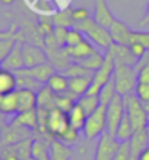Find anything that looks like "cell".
<instances>
[{
  "mask_svg": "<svg viewBox=\"0 0 149 160\" xmlns=\"http://www.w3.org/2000/svg\"><path fill=\"white\" fill-rule=\"evenodd\" d=\"M69 126H70V123H69L68 112L62 110L58 107L48 110L47 118H45V134L51 140H58L68 131Z\"/></svg>",
  "mask_w": 149,
  "mask_h": 160,
  "instance_id": "cell-4",
  "label": "cell"
},
{
  "mask_svg": "<svg viewBox=\"0 0 149 160\" xmlns=\"http://www.w3.org/2000/svg\"><path fill=\"white\" fill-rule=\"evenodd\" d=\"M16 77H18V88H28V90H34V91L38 92L44 85V84L35 81L34 78L26 77V75H18L16 73Z\"/></svg>",
  "mask_w": 149,
  "mask_h": 160,
  "instance_id": "cell-34",
  "label": "cell"
},
{
  "mask_svg": "<svg viewBox=\"0 0 149 160\" xmlns=\"http://www.w3.org/2000/svg\"><path fill=\"white\" fill-rule=\"evenodd\" d=\"M68 52V56L70 58L72 62H82L83 59L89 58L92 53H95L96 50H100L94 43H91L89 40L82 41L81 44H77L75 47H64Z\"/></svg>",
  "mask_w": 149,
  "mask_h": 160,
  "instance_id": "cell-14",
  "label": "cell"
},
{
  "mask_svg": "<svg viewBox=\"0 0 149 160\" xmlns=\"http://www.w3.org/2000/svg\"><path fill=\"white\" fill-rule=\"evenodd\" d=\"M12 123H16V125H19V126L28 128L32 132H35L38 129V110L32 109V110L19 112V113H16V116L12 121Z\"/></svg>",
  "mask_w": 149,
  "mask_h": 160,
  "instance_id": "cell-19",
  "label": "cell"
},
{
  "mask_svg": "<svg viewBox=\"0 0 149 160\" xmlns=\"http://www.w3.org/2000/svg\"><path fill=\"white\" fill-rule=\"evenodd\" d=\"M28 160H38V159H35V157H31V159H28Z\"/></svg>",
  "mask_w": 149,
  "mask_h": 160,
  "instance_id": "cell-54",
  "label": "cell"
},
{
  "mask_svg": "<svg viewBox=\"0 0 149 160\" xmlns=\"http://www.w3.org/2000/svg\"><path fill=\"white\" fill-rule=\"evenodd\" d=\"M120 144L121 142L115 137L110 135L108 132H104L98 138L94 160H114L117 151L120 148Z\"/></svg>",
  "mask_w": 149,
  "mask_h": 160,
  "instance_id": "cell-8",
  "label": "cell"
},
{
  "mask_svg": "<svg viewBox=\"0 0 149 160\" xmlns=\"http://www.w3.org/2000/svg\"><path fill=\"white\" fill-rule=\"evenodd\" d=\"M129 142H130V160H137L140 153L149 146V137L148 132H146V128L135 131V134L129 140Z\"/></svg>",
  "mask_w": 149,
  "mask_h": 160,
  "instance_id": "cell-16",
  "label": "cell"
},
{
  "mask_svg": "<svg viewBox=\"0 0 149 160\" xmlns=\"http://www.w3.org/2000/svg\"><path fill=\"white\" fill-rule=\"evenodd\" d=\"M22 53H24L25 68H34V66H38V65L48 62V56L45 49L41 47V46H37L34 43H24Z\"/></svg>",
  "mask_w": 149,
  "mask_h": 160,
  "instance_id": "cell-9",
  "label": "cell"
},
{
  "mask_svg": "<svg viewBox=\"0 0 149 160\" xmlns=\"http://www.w3.org/2000/svg\"><path fill=\"white\" fill-rule=\"evenodd\" d=\"M148 25H149V2H148V5H146L143 16H142V19H140V22H139V28L143 29V28H146Z\"/></svg>",
  "mask_w": 149,
  "mask_h": 160,
  "instance_id": "cell-47",
  "label": "cell"
},
{
  "mask_svg": "<svg viewBox=\"0 0 149 160\" xmlns=\"http://www.w3.org/2000/svg\"><path fill=\"white\" fill-rule=\"evenodd\" d=\"M129 49H130V52L133 53V56H135L137 60L139 59H142L146 54V47H145L143 44H140V43H137V41H132V43L129 44Z\"/></svg>",
  "mask_w": 149,
  "mask_h": 160,
  "instance_id": "cell-42",
  "label": "cell"
},
{
  "mask_svg": "<svg viewBox=\"0 0 149 160\" xmlns=\"http://www.w3.org/2000/svg\"><path fill=\"white\" fill-rule=\"evenodd\" d=\"M62 73H64L68 78H76V77H88V75H94V72L88 71L85 66H82L81 63L72 62L68 68L64 69Z\"/></svg>",
  "mask_w": 149,
  "mask_h": 160,
  "instance_id": "cell-32",
  "label": "cell"
},
{
  "mask_svg": "<svg viewBox=\"0 0 149 160\" xmlns=\"http://www.w3.org/2000/svg\"><path fill=\"white\" fill-rule=\"evenodd\" d=\"M0 2H2V3H3V5H13L15 3V0H0Z\"/></svg>",
  "mask_w": 149,
  "mask_h": 160,
  "instance_id": "cell-49",
  "label": "cell"
},
{
  "mask_svg": "<svg viewBox=\"0 0 149 160\" xmlns=\"http://www.w3.org/2000/svg\"><path fill=\"white\" fill-rule=\"evenodd\" d=\"M146 132H148V137H149V122H148V125H146Z\"/></svg>",
  "mask_w": 149,
  "mask_h": 160,
  "instance_id": "cell-52",
  "label": "cell"
},
{
  "mask_svg": "<svg viewBox=\"0 0 149 160\" xmlns=\"http://www.w3.org/2000/svg\"><path fill=\"white\" fill-rule=\"evenodd\" d=\"M110 34L113 38V43L115 44H123V46H129L130 40H132V34H133V29L130 28L129 25L123 22L121 19L115 18L113 21V24L110 25Z\"/></svg>",
  "mask_w": 149,
  "mask_h": 160,
  "instance_id": "cell-12",
  "label": "cell"
},
{
  "mask_svg": "<svg viewBox=\"0 0 149 160\" xmlns=\"http://www.w3.org/2000/svg\"><path fill=\"white\" fill-rule=\"evenodd\" d=\"M105 53H108L113 58L115 65H129V66H136V63L139 62L137 59L133 56V53L130 52L129 46H123V44H115L113 43L110 46V49Z\"/></svg>",
  "mask_w": 149,
  "mask_h": 160,
  "instance_id": "cell-10",
  "label": "cell"
},
{
  "mask_svg": "<svg viewBox=\"0 0 149 160\" xmlns=\"http://www.w3.org/2000/svg\"><path fill=\"white\" fill-rule=\"evenodd\" d=\"M54 94H64L69 90V78L62 72H54L45 84Z\"/></svg>",
  "mask_w": 149,
  "mask_h": 160,
  "instance_id": "cell-24",
  "label": "cell"
},
{
  "mask_svg": "<svg viewBox=\"0 0 149 160\" xmlns=\"http://www.w3.org/2000/svg\"><path fill=\"white\" fill-rule=\"evenodd\" d=\"M89 18H91V13H89V10L86 8H75L73 9V21H75V24L86 21Z\"/></svg>",
  "mask_w": 149,
  "mask_h": 160,
  "instance_id": "cell-44",
  "label": "cell"
},
{
  "mask_svg": "<svg viewBox=\"0 0 149 160\" xmlns=\"http://www.w3.org/2000/svg\"><path fill=\"white\" fill-rule=\"evenodd\" d=\"M54 72H57V71L54 69V66L51 63L47 62V63H43V65H38V66H34V68H24V69H21V71H18V72H15V73L31 77V78H34L35 81H38V82L45 85L47 81L50 79V77H51Z\"/></svg>",
  "mask_w": 149,
  "mask_h": 160,
  "instance_id": "cell-13",
  "label": "cell"
},
{
  "mask_svg": "<svg viewBox=\"0 0 149 160\" xmlns=\"http://www.w3.org/2000/svg\"><path fill=\"white\" fill-rule=\"evenodd\" d=\"M86 40V37H85V34L82 32V31H79L77 28H69L68 31V38H66V46L64 47H75V46H77V44H81L82 41H85Z\"/></svg>",
  "mask_w": 149,
  "mask_h": 160,
  "instance_id": "cell-35",
  "label": "cell"
},
{
  "mask_svg": "<svg viewBox=\"0 0 149 160\" xmlns=\"http://www.w3.org/2000/svg\"><path fill=\"white\" fill-rule=\"evenodd\" d=\"M68 31L69 28H63V27H54V31H53V35L57 44L60 47H64L66 46V38H68Z\"/></svg>",
  "mask_w": 149,
  "mask_h": 160,
  "instance_id": "cell-38",
  "label": "cell"
},
{
  "mask_svg": "<svg viewBox=\"0 0 149 160\" xmlns=\"http://www.w3.org/2000/svg\"><path fill=\"white\" fill-rule=\"evenodd\" d=\"M40 160H51V159H50V156H48V154H45V156H43Z\"/></svg>",
  "mask_w": 149,
  "mask_h": 160,
  "instance_id": "cell-51",
  "label": "cell"
},
{
  "mask_svg": "<svg viewBox=\"0 0 149 160\" xmlns=\"http://www.w3.org/2000/svg\"><path fill=\"white\" fill-rule=\"evenodd\" d=\"M48 156L51 160H70L73 157V151L69 146L63 144L62 141L53 140L50 142Z\"/></svg>",
  "mask_w": 149,
  "mask_h": 160,
  "instance_id": "cell-20",
  "label": "cell"
},
{
  "mask_svg": "<svg viewBox=\"0 0 149 160\" xmlns=\"http://www.w3.org/2000/svg\"><path fill=\"white\" fill-rule=\"evenodd\" d=\"M79 132L77 129H75V128H72V126H69L68 131L64 132L60 138H58V141H62L63 144H66V146H73V144H76L77 140H79Z\"/></svg>",
  "mask_w": 149,
  "mask_h": 160,
  "instance_id": "cell-37",
  "label": "cell"
},
{
  "mask_svg": "<svg viewBox=\"0 0 149 160\" xmlns=\"http://www.w3.org/2000/svg\"><path fill=\"white\" fill-rule=\"evenodd\" d=\"M114 71H115V63L113 60L108 53H105V59H104V63H102V66L98 71L94 72L92 75V82H91V87L88 90L86 94L89 96H98L100 91H101V88L105 85L110 79H113L114 77Z\"/></svg>",
  "mask_w": 149,
  "mask_h": 160,
  "instance_id": "cell-6",
  "label": "cell"
},
{
  "mask_svg": "<svg viewBox=\"0 0 149 160\" xmlns=\"http://www.w3.org/2000/svg\"><path fill=\"white\" fill-rule=\"evenodd\" d=\"M75 104H76V100L73 97H70L68 92H64V94H56V107H58V109H62V110L69 113Z\"/></svg>",
  "mask_w": 149,
  "mask_h": 160,
  "instance_id": "cell-36",
  "label": "cell"
},
{
  "mask_svg": "<svg viewBox=\"0 0 149 160\" xmlns=\"http://www.w3.org/2000/svg\"><path fill=\"white\" fill-rule=\"evenodd\" d=\"M0 113L2 115H15L18 113V97L16 91L5 94L0 102Z\"/></svg>",
  "mask_w": 149,
  "mask_h": 160,
  "instance_id": "cell-27",
  "label": "cell"
},
{
  "mask_svg": "<svg viewBox=\"0 0 149 160\" xmlns=\"http://www.w3.org/2000/svg\"><path fill=\"white\" fill-rule=\"evenodd\" d=\"M124 115H126V109H124V102H123V96H120L117 92L115 97L107 106V131L105 132L115 137V132L119 129V125L123 121Z\"/></svg>",
  "mask_w": 149,
  "mask_h": 160,
  "instance_id": "cell-7",
  "label": "cell"
},
{
  "mask_svg": "<svg viewBox=\"0 0 149 160\" xmlns=\"http://www.w3.org/2000/svg\"><path fill=\"white\" fill-rule=\"evenodd\" d=\"M51 19H53L54 27H63V28H73L75 27L73 9L70 6L63 8L60 10H56L54 13H51Z\"/></svg>",
  "mask_w": 149,
  "mask_h": 160,
  "instance_id": "cell-21",
  "label": "cell"
},
{
  "mask_svg": "<svg viewBox=\"0 0 149 160\" xmlns=\"http://www.w3.org/2000/svg\"><path fill=\"white\" fill-rule=\"evenodd\" d=\"M114 82L117 92L120 96H127V94H133L137 85V71L135 66H129V65H115L114 71Z\"/></svg>",
  "mask_w": 149,
  "mask_h": 160,
  "instance_id": "cell-2",
  "label": "cell"
},
{
  "mask_svg": "<svg viewBox=\"0 0 149 160\" xmlns=\"http://www.w3.org/2000/svg\"><path fill=\"white\" fill-rule=\"evenodd\" d=\"M115 94H117V88H115L114 78H113V79H110V81L101 88L98 97H100V102H101L102 106H108L111 100L115 97Z\"/></svg>",
  "mask_w": 149,
  "mask_h": 160,
  "instance_id": "cell-30",
  "label": "cell"
},
{
  "mask_svg": "<svg viewBox=\"0 0 149 160\" xmlns=\"http://www.w3.org/2000/svg\"><path fill=\"white\" fill-rule=\"evenodd\" d=\"M32 142H34V138L31 137V138L19 141L18 144L13 146L21 160H28L32 157Z\"/></svg>",
  "mask_w": 149,
  "mask_h": 160,
  "instance_id": "cell-31",
  "label": "cell"
},
{
  "mask_svg": "<svg viewBox=\"0 0 149 160\" xmlns=\"http://www.w3.org/2000/svg\"><path fill=\"white\" fill-rule=\"evenodd\" d=\"M16 97H18V113L37 109V91L28 88H18Z\"/></svg>",
  "mask_w": 149,
  "mask_h": 160,
  "instance_id": "cell-18",
  "label": "cell"
},
{
  "mask_svg": "<svg viewBox=\"0 0 149 160\" xmlns=\"http://www.w3.org/2000/svg\"><path fill=\"white\" fill-rule=\"evenodd\" d=\"M137 160H149V146L140 153V156H139V159Z\"/></svg>",
  "mask_w": 149,
  "mask_h": 160,
  "instance_id": "cell-48",
  "label": "cell"
},
{
  "mask_svg": "<svg viewBox=\"0 0 149 160\" xmlns=\"http://www.w3.org/2000/svg\"><path fill=\"white\" fill-rule=\"evenodd\" d=\"M0 160H21L13 146L2 147L0 148Z\"/></svg>",
  "mask_w": 149,
  "mask_h": 160,
  "instance_id": "cell-40",
  "label": "cell"
},
{
  "mask_svg": "<svg viewBox=\"0 0 149 160\" xmlns=\"http://www.w3.org/2000/svg\"><path fill=\"white\" fill-rule=\"evenodd\" d=\"M56 107V94L47 85H43L41 90L37 92V109L51 110Z\"/></svg>",
  "mask_w": 149,
  "mask_h": 160,
  "instance_id": "cell-22",
  "label": "cell"
},
{
  "mask_svg": "<svg viewBox=\"0 0 149 160\" xmlns=\"http://www.w3.org/2000/svg\"><path fill=\"white\" fill-rule=\"evenodd\" d=\"M75 28H77L79 31H82L85 37H86L91 43H94L100 50H107L110 49V46L113 44V38H111L110 29L102 27L101 24H98L94 18H89L86 21H82L75 24Z\"/></svg>",
  "mask_w": 149,
  "mask_h": 160,
  "instance_id": "cell-1",
  "label": "cell"
},
{
  "mask_svg": "<svg viewBox=\"0 0 149 160\" xmlns=\"http://www.w3.org/2000/svg\"><path fill=\"white\" fill-rule=\"evenodd\" d=\"M132 41H137V43L143 44L146 50H149V31H133L130 43Z\"/></svg>",
  "mask_w": 149,
  "mask_h": 160,
  "instance_id": "cell-39",
  "label": "cell"
},
{
  "mask_svg": "<svg viewBox=\"0 0 149 160\" xmlns=\"http://www.w3.org/2000/svg\"><path fill=\"white\" fill-rule=\"evenodd\" d=\"M0 71H2V65H0Z\"/></svg>",
  "mask_w": 149,
  "mask_h": 160,
  "instance_id": "cell-55",
  "label": "cell"
},
{
  "mask_svg": "<svg viewBox=\"0 0 149 160\" xmlns=\"http://www.w3.org/2000/svg\"><path fill=\"white\" fill-rule=\"evenodd\" d=\"M68 115H69V123H70V126L77 129V131H82L83 126H85V122H86V118H88L86 112L76 103Z\"/></svg>",
  "mask_w": 149,
  "mask_h": 160,
  "instance_id": "cell-25",
  "label": "cell"
},
{
  "mask_svg": "<svg viewBox=\"0 0 149 160\" xmlns=\"http://www.w3.org/2000/svg\"><path fill=\"white\" fill-rule=\"evenodd\" d=\"M22 46H24V41L18 40L15 47L12 49L7 58L0 63L2 65V69H6V71H12V72H18L21 69L25 68L24 63V53H22Z\"/></svg>",
  "mask_w": 149,
  "mask_h": 160,
  "instance_id": "cell-11",
  "label": "cell"
},
{
  "mask_svg": "<svg viewBox=\"0 0 149 160\" xmlns=\"http://www.w3.org/2000/svg\"><path fill=\"white\" fill-rule=\"evenodd\" d=\"M114 160H130V142L124 141L120 144V148L117 151Z\"/></svg>",
  "mask_w": 149,
  "mask_h": 160,
  "instance_id": "cell-43",
  "label": "cell"
},
{
  "mask_svg": "<svg viewBox=\"0 0 149 160\" xmlns=\"http://www.w3.org/2000/svg\"><path fill=\"white\" fill-rule=\"evenodd\" d=\"M137 71V82L139 84H149V65L136 69Z\"/></svg>",
  "mask_w": 149,
  "mask_h": 160,
  "instance_id": "cell-45",
  "label": "cell"
},
{
  "mask_svg": "<svg viewBox=\"0 0 149 160\" xmlns=\"http://www.w3.org/2000/svg\"><path fill=\"white\" fill-rule=\"evenodd\" d=\"M104 59H105V53H101L100 50H96L95 53H92L89 58L83 59L82 62H77L81 63L82 66H85L88 71H91V72H95L98 69L102 66V63H104Z\"/></svg>",
  "mask_w": 149,
  "mask_h": 160,
  "instance_id": "cell-28",
  "label": "cell"
},
{
  "mask_svg": "<svg viewBox=\"0 0 149 160\" xmlns=\"http://www.w3.org/2000/svg\"><path fill=\"white\" fill-rule=\"evenodd\" d=\"M83 135L86 140H96L107 131V106H100L95 112L88 115L85 126H83Z\"/></svg>",
  "mask_w": 149,
  "mask_h": 160,
  "instance_id": "cell-5",
  "label": "cell"
},
{
  "mask_svg": "<svg viewBox=\"0 0 149 160\" xmlns=\"http://www.w3.org/2000/svg\"><path fill=\"white\" fill-rule=\"evenodd\" d=\"M124 102V109H126V115L130 118V121L135 126V131L139 129H145L146 125L149 122V115L145 110L143 104L139 98L136 97V94H127L123 97Z\"/></svg>",
  "mask_w": 149,
  "mask_h": 160,
  "instance_id": "cell-3",
  "label": "cell"
},
{
  "mask_svg": "<svg viewBox=\"0 0 149 160\" xmlns=\"http://www.w3.org/2000/svg\"><path fill=\"white\" fill-rule=\"evenodd\" d=\"M135 134V126L130 121V118L127 115H124L123 121L120 122L119 125V129L115 132V138L120 141V142H124V141H129Z\"/></svg>",
  "mask_w": 149,
  "mask_h": 160,
  "instance_id": "cell-26",
  "label": "cell"
},
{
  "mask_svg": "<svg viewBox=\"0 0 149 160\" xmlns=\"http://www.w3.org/2000/svg\"><path fill=\"white\" fill-rule=\"evenodd\" d=\"M92 82V75L88 77H76V78H69V90L68 92L70 97H73L75 100H77L79 97L85 96L91 87Z\"/></svg>",
  "mask_w": 149,
  "mask_h": 160,
  "instance_id": "cell-17",
  "label": "cell"
},
{
  "mask_svg": "<svg viewBox=\"0 0 149 160\" xmlns=\"http://www.w3.org/2000/svg\"><path fill=\"white\" fill-rule=\"evenodd\" d=\"M18 90V77L12 71H0V94H9Z\"/></svg>",
  "mask_w": 149,
  "mask_h": 160,
  "instance_id": "cell-23",
  "label": "cell"
},
{
  "mask_svg": "<svg viewBox=\"0 0 149 160\" xmlns=\"http://www.w3.org/2000/svg\"><path fill=\"white\" fill-rule=\"evenodd\" d=\"M76 103L86 112V115H91L92 112H95L98 107L101 106L100 97L98 96H89V94H85V96L79 97L76 100Z\"/></svg>",
  "mask_w": 149,
  "mask_h": 160,
  "instance_id": "cell-29",
  "label": "cell"
},
{
  "mask_svg": "<svg viewBox=\"0 0 149 160\" xmlns=\"http://www.w3.org/2000/svg\"><path fill=\"white\" fill-rule=\"evenodd\" d=\"M143 104V107H145V110H146V113L149 115V102H146V103H142Z\"/></svg>",
  "mask_w": 149,
  "mask_h": 160,
  "instance_id": "cell-50",
  "label": "cell"
},
{
  "mask_svg": "<svg viewBox=\"0 0 149 160\" xmlns=\"http://www.w3.org/2000/svg\"><path fill=\"white\" fill-rule=\"evenodd\" d=\"M92 18L105 28H110V25L115 19V16L111 12L107 0H95L94 2V15H92Z\"/></svg>",
  "mask_w": 149,
  "mask_h": 160,
  "instance_id": "cell-15",
  "label": "cell"
},
{
  "mask_svg": "<svg viewBox=\"0 0 149 160\" xmlns=\"http://www.w3.org/2000/svg\"><path fill=\"white\" fill-rule=\"evenodd\" d=\"M135 94L142 103L149 102V84H139L137 82Z\"/></svg>",
  "mask_w": 149,
  "mask_h": 160,
  "instance_id": "cell-41",
  "label": "cell"
},
{
  "mask_svg": "<svg viewBox=\"0 0 149 160\" xmlns=\"http://www.w3.org/2000/svg\"><path fill=\"white\" fill-rule=\"evenodd\" d=\"M16 41H18V32H16V35L6 37V38L0 40V63L7 58V54L12 52V49L15 47Z\"/></svg>",
  "mask_w": 149,
  "mask_h": 160,
  "instance_id": "cell-33",
  "label": "cell"
},
{
  "mask_svg": "<svg viewBox=\"0 0 149 160\" xmlns=\"http://www.w3.org/2000/svg\"><path fill=\"white\" fill-rule=\"evenodd\" d=\"M3 96H5V94H0V102H2V98H3Z\"/></svg>",
  "mask_w": 149,
  "mask_h": 160,
  "instance_id": "cell-53",
  "label": "cell"
},
{
  "mask_svg": "<svg viewBox=\"0 0 149 160\" xmlns=\"http://www.w3.org/2000/svg\"><path fill=\"white\" fill-rule=\"evenodd\" d=\"M18 29H19V25H18V22H12V25H10L9 29H0V40L6 38V37H12V35H16Z\"/></svg>",
  "mask_w": 149,
  "mask_h": 160,
  "instance_id": "cell-46",
  "label": "cell"
}]
</instances>
